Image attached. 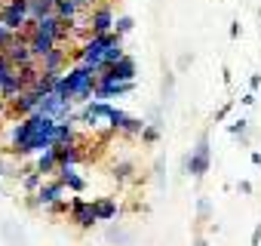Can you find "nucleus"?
<instances>
[{"instance_id": "f257e3e1", "label": "nucleus", "mask_w": 261, "mask_h": 246, "mask_svg": "<svg viewBox=\"0 0 261 246\" xmlns=\"http://www.w3.org/2000/svg\"><path fill=\"white\" fill-rule=\"evenodd\" d=\"M56 130H59V120L37 111V114L25 117L22 123L13 127V136H10L13 151L22 154V157L25 154H43V151L56 148Z\"/></svg>"}, {"instance_id": "f03ea898", "label": "nucleus", "mask_w": 261, "mask_h": 246, "mask_svg": "<svg viewBox=\"0 0 261 246\" xmlns=\"http://www.w3.org/2000/svg\"><path fill=\"white\" fill-rule=\"evenodd\" d=\"M95 86H98V71L89 68V65H77V68H71L68 74H62L59 92H65L71 102L86 105L89 95H95Z\"/></svg>"}, {"instance_id": "7ed1b4c3", "label": "nucleus", "mask_w": 261, "mask_h": 246, "mask_svg": "<svg viewBox=\"0 0 261 246\" xmlns=\"http://www.w3.org/2000/svg\"><path fill=\"white\" fill-rule=\"evenodd\" d=\"M120 40V34H98V37H89L86 43H83V50H80V62L83 65H89V68H95L98 74L105 71V53H108V46L111 43H117Z\"/></svg>"}, {"instance_id": "20e7f679", "label": "nucleus", "mask_w": 261, "mask_h": 246, "mask_svg": "<svg viewBox=\"0 0 261 246\" xmlns=\"http://www.w3.org/2000/svg\"><path fill=\"white\" fill-rule=\"evenodd\" d=\"M0 22H4L10 31H25L31 16H28V0H7L4 10H0Z\"/></svg>"}, {"instance_id": "39448f33", "label": "nucleus", "mask_w": 261, "mask_h": 246, "mask_svg": "<svg viewBox=\"0 0 261 246\" xmlns=\"http://www.w3.org/2000/svg\"><path fill=\"white\" fill-rule=\"evenodd\" d=\"M71 105H74V102H71L65 92L53 89V92H46V95L40 99V114H46V117L65 123V120H71Z\"/></svg>"}, {"instance_id": "423d86ee", "label": "nucleus", "mask_w": 261, "mask_h": 246, "mask_svg": "<svg viewBox=\"0 0 261 246\" xmlns=\"http://www.w3.org/2000/svg\"><path fill=\"white\" fill-rule=\"evenodd\" d=\"M133 80H136V59H129V56H123L117 65L98 74V83H133Z\"/></svg>"}, {"instance_id": "0eeeda50", "label": "nucleus", "mask_w": 261, "mask_h": 246, "mask_svg": "<svg viewBox=\"0 0 261 246\" xmlns=\"http://www.w3.org/2000/svg\"><path fill=\"white\" fill-rule=\"evenodd\" d=\"M185 169L191 173V176H203V173H209V136L203 133L200 136V142H197V148L191 151V157L185 160Z\"/></svg>"}, {"instance_id": "6e6552de", "label": "nucleus", "mask_w": 261, "mask_h": 246, "mask_svg": "<svg viewBox=\"0 0 261 246\" xmlns=\"http://www.w3.org/2000/svg\"><path fill=\"white\" fill-rule=\"evenodd\" d=\"M40 99H43V92L25 89V92H19L16 99H10V111H13V114H22V117H31V114L40 111Z\"/></svg>"}, {"instance_id": "1a4fd4ad", "label": "nucleus", "mask_w": 261, "mask_h": 246, "mask_svg": "<svg viewBox=\"0 0 261 246\" xmlns=\"http://www.w3.org/2000/svg\"><path fill=\"white\" fill-rule=\"evenodd\" d=\"M89 31H92V37L114 31V13H111V7H95L89 13Z\"/></svg>"}, {"instance_id": "9d476101", "label": "nucleus", "mask_w": 261, "mask_h": 246, "mask_svg": "<svg viewBox=\"0 0 261 246\" xmlns=\"http://www.w3.org/2000/svg\"><path fill=\"white\" fill-rule=\"evenodd\" d=\"M62 191H65V185L59 182V179H53V182H43L40 188H37V194H34V206H53V203H59L62 200Z\"/></svg>"}, {"instance_id": "9b49d317", "label": "nucleus", "mask_w": 261, "mask_h": 246, "mask_svg": "<svg viewBox=\"0 0 261 246\" xmlns=\"http://www.w3.org/2000/svg\"><path fill=\"white\" fill-rule=\"evenodd\" d=\"M71 222H74L77 228H92V225L98 222L95 206L86 203V200H71Z\"/></svg>"}, {"instance_id": "f8f14e48", "label": "nucleus", "mask_w": 261, "mask_h": 246, "mask_svg": "<svg viewBox=\"0 0 261 246\" xmlns=\"http://www.w3.org/2000/svg\"><path fill=\"white\" fill-rule=\"evenodd\" d=\"M56 46H59V40H56V37H46V34H37V31L31 34V53H34V59H37V62H40L43 56H49Z\"/></svg>"}, {"instance_id": "ddd939ff", "label": "nucleus", "mask_w": 261, "mask_h": 246, "mask_svg": "<svg viewBox=\"0 0 261 246\" xmlns=\"http://www.w3.org/2000/svg\"><path fill=\"white\" fill-rule=\"evenodd\" d=\"M56 13V0H28V16L31 22H40Z\"/></svg>"}, {"instance_id": "4468645a", "label": "nucleus", "mask_w": 261, "mask_h": 246, "mask_svg": "<svg viewBox=\"0 0 261 246\" xmlns=\"http://www.w3.org/2000/svg\"><path fill=\"white\" fill-rule=\"evenodd\" d=\"M65 59H68V56H65V50H59V46H56L49 56H43V59H40V68H43L46 74H62Z\"/></svg>"}, {"instance_id": "2eb2a0df", "label": "nucleus", "mask_w": 261, "mask_h": 246, "mask_svg": "<svg viewBox=\"0 0 261 246\" xmlns=\"http://www.w3.org/2000/svg\"><path fill=\"white\" fill-rule=\"evenodd\" d=\"M56 157H59V166H74L83 160V151L77 145H56Z\"/></svg>"}, {"instance_id": "dca6fc26", "label": "nucleus", "mask_w": 261, "mask_h": 246, "mask_svg": "<svg viewBox=\"0 0 261 246\" xmlns=\"http://www.w3.org/2000/svg\"><path fill=\"white\" fill-rule=\"evenodd\" d=\"M56 169H62L59 166V157H56V148H49V151H43V154H37V173L46 179L49 173H56Z\"/></svg>"}, {"instance_id": "f3484780", "label": "nucleus", "mask_w": 261, "mask_h": 246, "mask_svg": "<svg viewBox=\"0 0 261 246\" xmlns=\"http://www.w3.org/2000/svg\"><path fill=\"white\" fill-rule=\"evenodd\" d=\"M59 182H62L65 188H71V191H83V188H86V182L77 176L74 166H62V169H59Z\"/></svg>"}, {"instance_id": "a211bd4d", "label": "nucleus", "mask_w": 261, "mask_h": 246, "mask_svg": "<svg viewBox=\"0 0 261 246\" xmlns=\"http://www.w3.org/2000/svg\"><path fill=\"white\" fill-rule=\"evenodd\" d=\"M92 206H95L98 222H111V218L117 215V203H114L111 197H105V200H92Z\"/></svg>"}, {"instance_id": "6ab92c4d", "label": "nucleus", "mask_w": 261, "mask_h": 246, "mask_svg": "<svg viewBox=\"0 0 261 246\" xmlns=\"http://www.w3.org/2000/svg\"><path fill=\"white\" fill-rule=\"evenodd\" d=\"M77 13H80L77 0H59V4H56V16H59L62 22H74V19H77Z\"/></svg>"}, {"instance_id": "aec40b11", "label": "nucleus", "mask_w": 261, "mask_h": 246, "mask_svg": "<svg viewBox=\"0 0 261 246\" xmlns=\"http://www.w3.org/2000/svg\"><path fill=\"white\" fill-rule=\"evenodd\" d=\"M40 185H43V176H40L37 169H31V173L25 176V191H37Z\"/></svg>"}, {"instance_id": "412c9836", "label": "nucleus", "mask_w": 261, "mask_h": 246, "mask_svg": "<svg viewBox=\"0 0 261 246\" xmlns=\"http://www.w3.org/2000/svg\"><path fill=\"white\" fill-rule=\"evenodd\" d=\"M133 19L129 16H120V19H114V34H126V31H133Z\"/></svg>"}, {"instance_id": "4be33fe9", "label": "nucleus", "mask_w": 261, "mask_h": 246, "mask_svg": "<svg viewBox=\"0 0 261 246\" xmlns=\"http://www.w3.org/2000/svg\"><path fill=\"white\" fill-rule=\"evenodd\" d=\"M13 40H16V31H10L4 22H0V53H4V50L13 43Z\"/></svg>"}, {"instance_id": "5701e85b", "label": "nucleus", "mask_w": 261, "mask_h": 246, "mask_svg": "<svg viewBox=\"0 0 261 246\" xmlns=\"http://www.w3.org/2000/svg\"><path fill=\"white\" fill-rule=\"evenodd\" d=\"M114 179H120V182L133 179V163H117V166H114Z\"/></svg>"}, {"instance_id": "b1692460", "label": "nucleus", "mask_w": 261, "mask_h": 246, "mask_svg": "<svg viewBox=\"0 0 261 246\" xmlns=\"http://www.w3.org/2000/svg\"><path fill=\"white\" fill-rule=\"evenodd\" d=\"M160 139V130H157V123H151V127H145V133H142V142L145 145H154Z\"/></svg>"}, {"instance_id": "393cba45", "label": "nucleus", "mask_w": 261, "mask_h": 246, "mask_svg": "<svg viewBox=\"0 0 261 246\" xmlns=\"http://www.w3.org/2000/svg\"><path fill=\"white\" fill-rule=\"evenodd\" d=\"M46 212H49V215H62V212H71V206H68L65 200H59V203H53V206H46Z\"/></svg>"}, {"instance_id": "a878e982", "label": "nucleus", "mask_w": 261, "mask_h": 246, "mask_svg": "<svg viewBox=\"0 0 261 246\" xmlns=\"http://www.w3.org/2000/svg\"><path fill=\"white\" fill-rule=\"evenodd\" d=\"M230 133H233V136H240V139L246 142V120H237L233 127H230Z\"/></svg>"}, {"instance_id": "bb28decb", "label": "nucleus", "mask_w": 261, "mask_h": 246, "mask_svg": "<svg viewBox=\"0 0 261 246\" xmlns=\"http://www.w3.org/2000/svg\"><path fill=\"white\" fill-rule=\"evenodd\" d=\"M108 240H120V243H129V237H126L123 231H114V228L108 231Z\"/></svg>"}, {"instance_id": "cd10ccee", "label": "nucleus", "mask_w": 261, "mask_h": 246, "mask_svg": "<svg viewBox=\"0 0 261 246\" xmlns=\"http://www.w3.org/2000/svg\"><path fill=\"white\" fill-rule=\"evenodd\" d=\"M258 243H261V225L252 231V246H258Z\"/></svg>"}, {"instance_id": "c85d7f7f", "label": "nucleus", "mask_w": 261, "mask_h": 246, "mask_svg": "<svg viewBox=\"0 0 261 246\" xmlns=\"http://www.w3.org/2000/svg\"><path fill=\"white\" fill-rule=\"evenodd\" d=\"M249 86H252V89H258V86H261V77H258V74H252V80H249Z\"/></svg>"}, {"instance_id": "c756f323", "label": "nucleus", "mask_w": 261, "mask_h": 246, "mask_svg": "<svg viewBox=\"0 0 261 246\" xmlns=\"http://www.w3.org/2000/svg\"><path fill=\"white\" fill-rule=\"evenodd\" d=\"M92 4H95V0H77V7H80V10H86V7H92Z\"/></svg>"}, {"instance_id": "7c9ffc66", "label": "nucleus", "mask_w": 261, "mask_h": 246, "mask_svg": "<svg viewBox=\"0 0 261 246\" xmlns=\"http://www.w3.org/2000/svg\"><path fill=\"white\" fill-rule=\"evenodd\" d=\"M0 176H4V163H0Z\"/></svg>"}, {"instance_id": "2f4dec72", "label": "nucleus", "mask_w": 261, "mask_h": 246, "mask_svg": "<svg viewBox=\"0 0 261 246\" xmlns=\"http://www.w3.org/2000/svg\"><path fill=\"white\" fill-rule=\"evenodd\" d=\"M197 246H206V243H203V240H200V243H197Z\"/></svg>"}, {"instance_id": "473e14b6", "label": "nucleus", "mask_w": 261, "mask_h": 246, "mask_svg": "<svg viewBox=\"0 0 261 246\" xmlns=\"http://www.w3.org/2000/svg\"><path fill=\"white\" fill-rule=\"evenodd\" d=\"M0 10H4V0H0Z\"/></svg>"}, {"instance_id": "72a5a7b5", "label": "nucleus", "mask_w": 261, "mask_h": 246, "mask_svg": "<svg viewBox=\"0 0 261 246\" xmlns=\"http://www.w3.org/2000/svg\"><path fill=\"white\" fill-rule=\"evenodd\" d=\"M56 4H59V0H56Z\"/></svg>"}]
</instances>
